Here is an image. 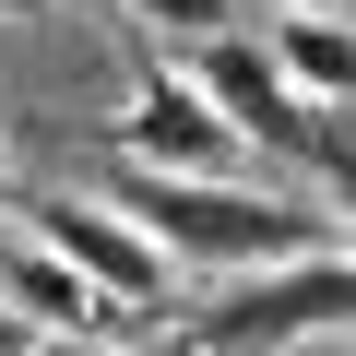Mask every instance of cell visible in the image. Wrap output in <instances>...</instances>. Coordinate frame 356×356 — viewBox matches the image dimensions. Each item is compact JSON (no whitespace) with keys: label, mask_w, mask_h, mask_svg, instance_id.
<instances>
[{"label":"cell","mask_w":356,"mask_h":356,"mask_svg":"<svg viewBox=\"0 0 356 356\" xmlns=\"http://www.w3.org/2000/svg\"><path fill=\"white\" fill-rule=\"evenodd\" d=\"M107 202L191 273H261V261H297V250L344 238L332 214H297L285 191H250V178H143V166H119Z\"/></svg>","instance_id":"1"},{"label":"cell","mask_w":356,"mask_h":356,"mask_svg":"<svg viewBox=\"0 0 356 356\" xmlns=\"http://www.w3.org/2000/svg\"><path fill=\"white\" fill-rule=\"evenodd\" d=\"M344 309H356V261H344V238H321V250H297V261L238 273V285L202 309V356H297V344H332Z\"/></svg>","instance_id":"2"},{"label":"cell","mask_w":356,"mask_h":356,"mask_svg":"<svg viewBox=\"0 0 356 356\" xmlns=\"http://www.w3.org/2000/svg\"><path fill=\"white\" fill-rule=\"evenodd\" d=\"M24 238H36L95 309H119V321H154L166 285H178V261H166L107 191H36V202H24Z\"/></svg>","instance_id":"3"},{"label":"cell","mask_w":356,"mask_h":356,"mask_svg":"<svg viewBox=\"0 0 356 356\" xmlns=\"http://www.w3.org/2000/svg\"><path fill=\"white\" fill-rule=\"evenodd\" d=\"M178 72H191V95H202L238 143H285V154H309L332 191H344V107H297V95L273 83L261 36H202V48H178Z\"/></svg>","instance_id":"4"},{"label":"cell","mask_w":356,"mask_h":356,"mask_svg":"<svg viewBox=\"0 0 356 356\" xmlns=\"http://www.w3.org/2000/svg\"><path fill=\"white\" fill-rule=\"evenodd\" d=\"M119 166H143V178H238V131L191 95V72H178L166 48H143V83H131V107H119Z\"/></svg>","instance_id":"5"},{"label":"cell","mask_w":356,"mask_h":356,"mask_svg":"<svg viewBox=\"0 0 356 356\" xmlns=\"http://www.w3.org/2000/svg\"><path fill=\"white\" fill-rule=\"evenodd\" d=\"M0 309H13L24 332H95V344H119V332H131V321H119V309H95V297H83V285H72L36 238H13V250H0Z\"/></svg>","instance_id":"6"},{"label":"cell","mask_w":356,"mask_h":356,"mask_svg":"<svg viewBox=\"0 0 356 356\" xmlns=\"http://www.w3.org/2000/svg\"><path fill=\"white\" fill-rule=\"evenodd\" d=\"M261 60H273V83H285L297 107H344V83H356V36H344V13H273Z\"/></svg>","instance_id":"7"},{"label":"cell","mask_w":356,"mask_h":356,"mask_svg":"<svg viewBox=\"0 0 356 356\" xmlns=\"http://www.w3.org/2000/svg\"><path fill=\"white\" fill-rule=\"evenodd\" d=\"M119 13H131V36L143 48H202V36H238V0H119Z\"/></svg>","instance_id":"8"},{"label":"cell","mask_w":356,"mask_h":356,"mask_svg":"<svg viewBox=\"0 0 356 356\" xmlns=\"http://www.w3.org/2000/svg\"><path fill=\"white\" fill-rule=\"evenodd\" d=\"M24 356H119V344H95V332H24Z\"/></svg>","instance_id":"9"},{"label":"cell","mask_w":356,"mask_h":356,"mask_svg":"<svg viewBox=\"0 0 356 356\" xmlns=\"http://www.w3.org/2000/svg\"><path fill=\"white\" fill-rule=\"evenodd\" d=\"M0 356H24V321H13V309H0Z\"/></svg>","instance_id":"10"},{"label":"cell","mask_w":356,"mask_h":356,"mask_svg":"<svg viewBox=\"0 0 356 356\" xmlns=\"http://www.w3.org/2000/svg\"><path fill=\"white\" fill-rule=\"evenodd\" d=\"M273 13H344V0H273Z\"/></svg>","instance_id":"11"},{"label":"cell","mask_w":356,"mask_h":356,"mask_svg":"<svg viewBox=\"0 0 356 356\" xmlns=\"http://www.w3.org/2000/svg\"><path fill=\"white\" fill-rule=\"evenodd\" d=\"M0 13H60V0H0Z\"/></svg>","instance_id":"12"}]
</instances>
